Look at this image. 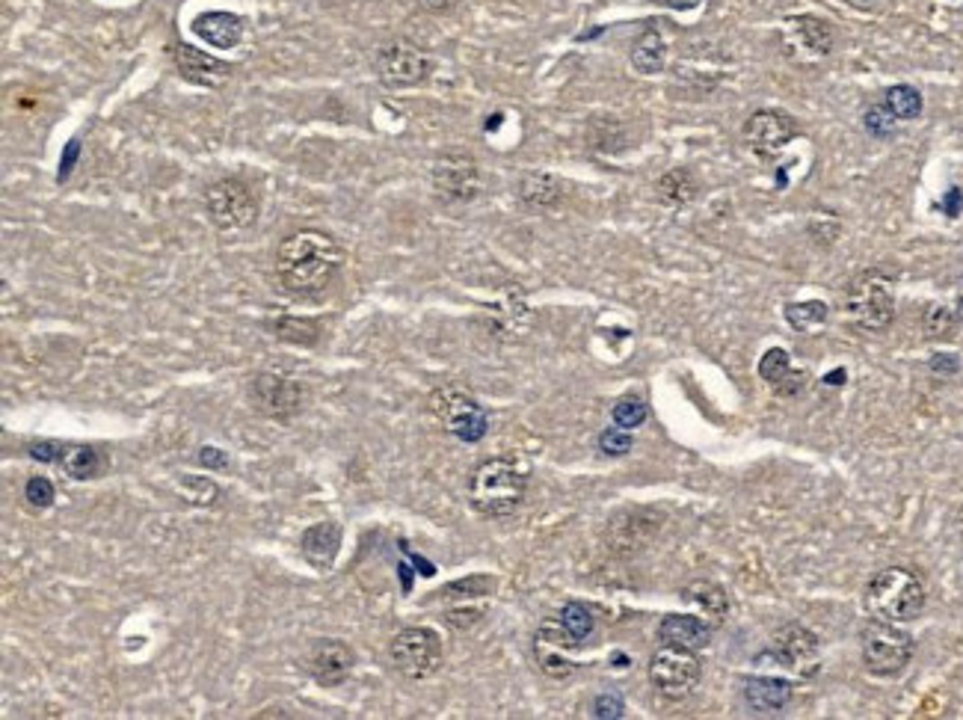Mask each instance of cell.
Instances as JSON below:
<instances>
[{"mask_svg": "<svg viewBox=\"0 0 963 720\" xmlns=\"http://www.w3.org/2000/svg\"><path fill=\"white\" fill-rule=\"evenodd\" d=\"M63 451L65 448L60 442H39L30 448V457L39 462H60L63 460Z\"/></svg>", "mask_w": 963, "mask_h": 720, "instance_id": "ee69618b", "label": "cell"}, {"mask_svg": "<svg viewBox=\"0 0 963 720\" xmlns=\"http://www.w3.org/2000/svg\"><path fill=\"white\" fill-rule=\"evenodd\" d=\"M268 330L279 342L296 344V347H315L324 333V326L317 324L315 317H296V314H279L276 321H270Z\"/></svg>", "mask_w": 963, "mask_h": 720, "instance_id": "484cf974", "label": "cell"}, {"mask_svg": "<svg viewBox=\"0 0 963 720\" xmlns=\"http://www.w3.org/2000/svg\"><path fill=\"white\" fill-rule=\"evenodd\" d=\"M670 10H694V7H700L703 0H664Z\"/></svg>", "mask_w": 963, "mask_h": 720, "instance_id": "f907efd6", "label": "cell"}, {"mask_svg": "<svg viewBox=\"0 0 963 720\" xmlns=\"http://www.w3.org/2000/svg\"><path fill=\"white\" fill-rule=\"evenodd\" d=\"M883 104H887V111L899 122H913L922 113V93H919L917 86L896 84L887 90Z\"/></svg>", "mask_w": 963, "mask_h": 720, "instance_id": "1f68e13d", "label": "cell"}, {"mask_svg": "<svg viewBox=\"0 0 963 720\" xmlns=\"http://www.w3.org/2000/svg\"><path fill=\"white\" fill-rule=\"evenodd\" d=\"M854 3H860V7H871V3H878V0H854Z\"/></svg>", "mask_w": 963, "mask_h": 720, "instance_id": "f5cc1de1", "label": "cell"}, {"mask_svg": "<svg viewBox=\"0 0 963 720\" xmlns=\"http://www.w3.org/2000/svg\"><path fill=\"white\" fill-rule=\"evenodd\" d=\"M792 24H795L797 39H800L815 56H825L834 51L836 33L827 19H818V15H797V19H792Z\"/></svg>", "mask_w": 963, "mask_h": 720, "instance_id": "f546056e", "label": "cell"}, {"mask_svg": "<svg viewBox=\"0 0 963 720\" xmlns=\"http://www.w3.org/2000/svg\"><path fill=\"white\" fill-rule=\"evenodd\" d=\"M664 60H667V45L664 39H661V33L652 28L643 30V33L635 39V45H631V65H635L640 74H658L664 72Z\"/></svg>", "mask_w": 963, "mask_h": 720, "instance_id": "f1b7e54d", "label": "cell"}, {"mask_svg": "<svg viewBox=\"0 0 963 720\" xmlns=\"http://www.w3.org/2000/svg\"><path fill=\"white\" fill-rule=\"evenodd\" d=\"M377 77L386 90H412V86L425 84L430 72H433V60L425 48H418L409 39H395L377 51L374 60Z\"/></svg>", "mask_w": 963, "mask_h": 720, "instance_id": "30bf717a", "label": "cell"}, {"mask_svg": "<svg viewBox=\"0 0 963 720\" xmlns=\"http://www.w3.org/2000/svg\"><path fill=\"white\" fill-rule=\"evenodd\" d=\"M771 656L777 658V661H783V665L792 670V674H797L800 679H809V676L818 674V667H821V644H818V637L809 632L806 626H800V623H788V626H783L774 635V640H771Z\"/></svg>", "mask_w": 963, "mask_h": 720, "instance_id": "4fadbf2b", "label": "cell"}, {"mask_svg": "<svg viewBox=\"0 0 963 720\" xmlns=\"http://www.w3.org/2000/svg\"><path fill=\"white\" fill-rule=\"evenodd\" d=\"M862 125H866V131H869L871 137L887 139L896 134V125H899V119H896V116L887 111V104H875V107H869V111H866V116H862Z\"/></svg>", "mask_w": 963, "mask_h": 720, "instance_id": "f35d334b", "label": "cell"}, {"mask_svg": "<svg viewBox=\"0 0 963 720\" xmlns=\"http://www.w3.org/2000/svg\"><path fill=\"white\" fill-rule=\"evenodd\" d=\"M63 471L72 480H90L98 478L104 469V457L95 451L93 445H69L60 460Z\"/></svg>", "mask_w": 963, "mask_h": 720, "instance_id": "4dcf8cb0", "label": "cell"}, {"mask_svg": "<svg viewBox=\"0 0 963 720\" xmlns=\"http://www.w3.org/2000/svg\"><path fill=\"white\" fill-rule=\"evenodd\" d=\"M344 252L326 231L300 229L287 234L276 250V279L296 300H317L333 288Z\"/></svg>", "mask_w": 963, "mask_h": 720, "instance_id": "6da1fadb", "label": "cell"}, {"mask_svg": "<svg viewBox=\"0 0 963 720\" xmlns=\"http://www.w3.org/2000/svg\"><path fill=\"white\" fill-rule=\"evenodd\" d=\"M622 711H626V702H622L620 693L605 691V693H599L596 700H593V714H596V718H603V720L622 718Z\"/></svg>", "mask_w": 963, "mask_h": 720, "instance_id": "b9f144b4", "label": "cell"}, {"mask_svg": "<svg viewBox=\"0 0 963 720\" xmlns=\"http://www.w3.org/2000/svg\"><path fill=\"white\" fill-rule=\"evenodd\" d=\"M786 321L795 330H809L827 321V305L821 300H809V303H792L786 305Z\"/></svg>", "mask_w": 963, "mask_h": 720, "instance_id": "8d00e7d4", "label": "cell"}, {"mask_svg": "<svg viewBox=\"0 0 963 720\" xmlns=\"http://www.w3.org/2000/svg\"><path fill=\"white\" fill-rule=\"evenodd\" d=\"M760 377L779 397H795L806 388V374L792 365V356L779 347H771L760 359Z\"/></svg>", "mask_w": 963, "mask_h": 720, "instance_id": "44dd1931", "label": "cell"}, {"mask_svg": "<svg viewBox=\"0 0 963 720\" xmlns=\"http://www.w3.org/2000/svg\"><path fill=\"white\" fill-rule=\"evenodd\" d=\"M860 649L862 665L871 676L892 679V676H901L908 670L917 644H913V635L904 632L899 623L871 617L860 632Z\"/></svg>", "mask_w": 963, "mask_h": 720, "instance_id": "277c9868", "label": "cell"}, {"mask_svg": "<svg viewBox=\"0 0 963 720\" xmlns=\"http://www.w3.org/2000/svg\"><path fill=\"white\" fill-rule=\"evenodd\" d=\"M961 205H963L961 190H952V194H949V199H945V211H949V217H957V211H961Z\"/></svg>", "mask_w": 963, "mask_h": 720, "instance_id": "681fc988", "label": "cell"}, {"mask_svg": "<svg viewBox=\"0 0 963 720\" xmlns=\"http://www.w3.org/2000/svg\"><path fill=\"white\" fill-rule=\"evenodd\" d=\"M561 623H564L566 632H569L578 644L587 640V637L593 635V628H596L593 611L587 608V605H582V602H566L564 608H561Z\"/></svg>", "mask_w": 963, "mask_h": 720, "instance_id": "836d02e7", "label": "cell"}, {"mask_svg": "<svg viewBox=\"0 0 963 720\" xmlns=\"http://www.w3.org/2000/svg\"><path fill=\"white\" fill-rule=\"evenodd\" d=\"M957 312L954 309H945V305H931L922 317V326H925L928 338H952L954 330H957Z\"/></svg>", "mask_w": 963, "mask_h": 720, "instance_id": "d590c367", "label": "cell"}, {"mask_svg": "<svg viewBox=\"0 0 963 720\" xmlns=\"http://www.w3.org/2000/svg\"><path fill=\"white\" fill-rule=\"evenodd\" d=\"M582 647L569 632L564 628V623H543L537 628V637H534V653H537L540 670L548 676V679H557L564 682L569 676L578 670L573 658H569V649Z\"/></svg>", "mask_w": 963, "mask_h": 720, "instance_id": "2e32d148", "label": "cell"}, {"mask_svg": "<svg viewBox=\"0 0 963 720\" xmlns=\"http://www.w3.org/2000/svg\"><path fill=\"white\" fill-rule=\"evenodd\" d=\"M389 658L400 676L412 682L430 679L442 667V640L433 628L409 626L391 637Z\"/></svg>", "mask_w": 963, "mask_h": 720, "instance_id": "52a82bcc", "label": "cell"}, {"mask_svg": "<svg viewBox=\"0 0 963 720\" xmlns=\"http://www.w3.org/2000/svg\"><path fill=\"white\" fill-rule=\"evenodd\" d=\"M338 545H342V525L338 522H317L300 540V552L315 570L326 573L338 557Z\"/></svg>", "mask_w": 963, "mask_h": 720, "instance_id": "603a6c76", "label": "cell"}, {"mask_svg": "<svg viewBox=\"0 0 963 720\" xmlns=\"http://www.w3.org/2000/svg\"><path fill=\"white\" fill-rule=\"evenodd\" d=\"M647 416H649L647 404H643V397L638 395L620 397L611 409L614 425L622 427V430H635V427H640L643 421H647Z\"/></svg>", "mask_w": 963, "mask_h": 720, "instance_id": "e575fe53", "label": "cell"}, {"mask_svg": "<svg viewBox=\"0 0 963 720\" xmlns=\"http://www.w3.org/2000/svg\"><path fill=\"white\" fill-rule=\"evenodd\" d=\"M931 368L943 371V374H954V371H957V359H954V356H936V359L931 362Z\"/></svg>", "mask_w": 963, "mask_h": 720, "instance_id": "c3c4849f", "label": "cell"}, {"mask_svg": "<svg viewBox=\"0 0 963 720\" xmlns=\"http://www.w3.org/2000/svg\"><path fill=\"white\" fill-rule=\"evenodd\" d=\"M205 211L208 220L226 234L243 231L259 220V202L241 178H220L205 190Z\"/></svg>", "mask_w": 963, "mask_h": 720, "instance_id": "8992f818", "label": "cell"}, {"mask_svg": "<svg viewBox=\"0 0 963 720\" xmlns=\"http://www.w3.org/2000/svg\"><path fill=\"white\" fill-rule=\"evenodd\" d=\"M483 611L481 608H457L444 614V623L451 628H472L474 623H481Z\"/></svg>", "mask_w": 963, "mask_h": 720, "instance_id": "7bdbcfd3", "label": "cell"}, {"mask_svg": "<svg viewBox=\"0 0 963 720\" xmlns=\"http://www.w3.org/2000/svg\"><path fill=\"white\" fill-rule=\"evenodd\" d=\"M954 312H957V321H961V324H963V296H961V300H957V309H954Z\"/></svg>", "mask_w": 963, "mask_h": 720, "instance_id": "816d5d0a", "label": "cell"}, {"mask_svg": "<svg viewBox=\"0 0 963 720\" xmlns=\"http://www.w3.org/2000/svg\"><path fill=\"white\" fill-rule=\"evenodd\" d=\"M661 528V513L649 508L622 510L605 528V545L614 554H635L652 543V536Z\"/></svg>", "mask_w": 963, "mask_h": 720, "instance_id": "9a60e30c", "label": "cell"}, {"mask_svg": "<svg viewBox=\"0 0 963 720\" xmlns=\"http://www.w3.org/2000/svg\"><path fill=\"white\" fill-rule=\"evenodd\" d=\"M181 490H185L187 501L202 504V508H211V504H217V499H220V487H217L211 478H199V474H187V478H181Z\"/></svg>", "mask_w": 963, "mask_h": 720, "instance_id": "74e56055", "label": "cell"}, {"mask_svg": "<svg viewBox=\"0 0 963 720\" xmlns=\"http://www.w3.org/2000/svg\"><path fill=\"white\" fill-rule=\"evenodd\" d=\"M495 587H499V582L492 575H469V578H460V582L444 584L439 596L442 599H472V596H490Z\"/></svg>", "mask_w": 963, "mask_h": 720, "instance_id": "d6a6232c", "label": "cell"}, {"mask_svg": "<svg viewBox=\"0 0 963 720\" xmlns=\"http://www.w3.org/2000/svg\"><path fill=\"white\" fill-rule=\"evenodd\" d=\"M190 28H193V33L202 39L205 45L220 48V51H232V48L241 45L243 30H247L243 28L241 15L222 12V10H211V12H202V15H196Z\"/></svg>", "mask_w": 963, "mask_h": 720, "instance_id": "ffe728a7", "label": "cell"}, {"mask_svg": "<svg viewBox=\"0 0 963 720\" xmlns=\"http://www.w3.org/2000/svg\"><path fill=\"white\" fill-rule=\"evenodd\" d=\"M24 499H28L30 508H36V510L51 508V504H54V499H56L54 483H51V480H48V478H42V474H36V478H30L28 483H24Z\"/></svg>", "mask_w": 963, "mask_h": 720, "instance_id": "ab89813d", "label": "cell"}, {"mask_svg": "<svg viewBox=\"0 0 963 720\" xmlns=\"http://www.w3.org/2000/svg\"><path fill=\"white\" fill-rule=\"evenodd\" d=\"M516 196L519 202L525 205V208H531V211H552V208H557V205L564 202L566 190L564 185H561L555 176H548V173H525V176L519 178Z\"/></svg>", "mask_w": 963, "mask_h": 720, "instance_id": "cb8c5ba5", "label": "cell"}, {"mask_svg": "<svg viewBox=\"0 0 963 720\" xmlns=\"http://www.w3.org/2000/svg\"><path fill=\"white\" fill-rule=\"evenodd\" d=\"M77 152H81V146H77V139H72V143H69V152H65L63 160H60V181L69 178V173H72V164L77 160Z\"/></svg>", "mask_w": 963, "mask_h": 720, "instance_id": "bcb514c9", "label": "cell"}, {"mask_svg": "<svg viewBox=\"0 0 963 720\" xmlns=\"http://www.w3.org/2000/svg\"><path fill=\"white\" fill-rule=\"evenodd\" d=\"M658 640L661 644H673V647L685 649H705L712 644V628L700 617H688V614H667L658 623Z\"/></svg>", "mask_w": 963, "mask_h": 720, "instance_id": "7402d4cb", "label": "cell"}, {"mask_svg": "<svg viewBox=\"0 0 963 720\" xmlns=\"http://www.w3.org/2000/svg\"><path fill=\"white\" fill-rule=\"evenodd\" d=\"M199 462H202L205 469H222V466H229V460L217 448H202L199 451Z\"/></svg>", "mask_w": 963, "mask_h": 720, "instance_id": "f6af8a7d", "label": "cell"}, {"mask_svg": "<svg viewBox=\"0 0 963 720\" xmlns=\"http://www.w3.org/2000/svg\"><path fill=\"white\" fill-rule=\"evenodd\" d=\"M427 407L433 413L439 421L444 425L448 434H454L457 439L463 442H481L486 430H490V418H486V409L474 400L472 395H465L463 388L457 386H442L436 388Z\"/></svg>", "mask_w": 963, "mask_h": 720, "instance_id": "ba28073f", "label": "cell"}, {"mask_svg": "<svg viewBox=\"0 0 963 720\" xmlns=\"http://www.w3.org/2000/svg\"><path fill=\"white\" fill-rule=\"evenodd\" d=\"M682 596H685L691 605H697V608L703 611L705 617L718 619V623L726 619V614H730V593L723 591L721 584L705 582V578L703 582H691L685 591H682Z\"/></svg>", "mask_w": 963, "mask_h": 720, "instance_id": "83f0119b", "label": "cell"}, {"mask_svg": "<svg viewBox=\"0 0 963 720\" xmlns=\"http://www.w3.org/2000/svg\"><path fill=\"white\" fill-rule=\"evenodd\" d=\"M845 312L854 324L869 333H883L896 317L892 279L880 270H866L845 291Z\"/></svg>", "mask_w": 963, "mask_h": 720, "instance_id": "5b68a950", "label": "cell"}, {"mask_svg": "<svg viewBox=\"0 0 963 720\" xmlns=\"http://www.w3.org/2000/svg\"><path fill=\"white\" fill-rule=\"evenodd\" d=\"M460 3H463V0H421V7L430 12H436V15H444V12L457 10Z\"/></svg>", "mask_w": 963, "mask_h": 720, "instance_id": "7dc6e473", "label": "cell"}, {"mask_svg": "<svg viewBox=\"0 0 963 720\" xmlns=\"http://www.w3.org/2000/svg\"><path fill=\"white\" fill-rule=\"evenodd\" d=\"M430 181L442 202H472L481 194V167L469 152H444L433 160Z\"/></svg>", "mask_w": 963, "mask_h": 720, "instance_id": "8fae6325", "label": "cell"}, {"mask_svg": "<svg viewBox=\"0 0 963 720\" xmlns=\"http://www.w3.org/2000/svg\"><path fill=\"white\" fill-rule=\"evenodd\" d=\"M353 665H356V653L344 640H335V637L321 640L312 649V658H308L312 679L317 685H324V688H338L353 674Z\"/></svg>", "mask_w": 963, "mask_h": 720, "instance_id": "e0dca14e", "label": "cell"}, {"mask_svg": "<svg viewBox=\"0 0 963 720\" xmlns=\"http://www.w3.org/2000/svg\"><path fill=\"white\" fill-rule=\"evenodd\" d=\"M744 702L747 709L756 711V714H765V718H774V714H783L792 702V682L786 679H777V676H751L744 679Z\"/></svg>", "mask_w": 963, "mask_h": 720, "instance_id": "d6986e66", "label": "cell"}, {"mask_svg": "<svg viewBox=\"0 0 963 720\" xmlns=\"http://www.w3.org/2000/svg\"><path fill=\"white\" fill-rule=\"evenodd\" d=\"M250 397L261 416L285 421V418L296 416L303 409L306 388L300 386L296 379L282 377V374H255L250 383Z\"/></svg>", "mask_w": 963, "mask_h": 720, "instance_id": "7c38bea8", "label": "cell"}, {"mask_svg": "<svg viewBox=\"0 0 963 720\" xmlns=\"http://www.w3.org/2000/svg\"><path fill=\"white\" fill-rule=\"evenodd\" d=\"M528 492V471L513 457H490L478 462L469 474V504L486 519H504L516 513Z\"/></svg>", "mask_w": 963, "mask_h": 720, "instance_id": "7a4b0ae2", "label": "cell"}, {"mask_svg": "<svg viewBox=\"0 0 963 720\" xmlns=\"http://www.w3.org/2000/svg\"><path fill=\"white\" fill-rule=\"evenodd\" d=\"M925 584L908 566H887L866 584V611L889 623H910L925 608Z\"/></svg>", "mask_w": 963, "mask_h": 720, "instance_id": "3957f363", "label": "cell"}, {"mask_svg": "<svg viewBox=\"0 0 963 720\" xmlns=\"http://www.w3.org/2000/svg\"><path fill=\"white\" fill-rule=\"evenodd\" d=\"M656 194L664 205H673V208H679V205L694 202L697 194H700V181H697V176L691 173V169L677 167V169H670V173H664V176L658 178Z\"/></svg>", "mask_w": 963, "mask_h": 720, "instance_id": "4316f807", "label": "cell"}, {"mask_svg": "<svg viewBox=\"0 0 963 720\" xmlns=\"http://www.w3.org/2000/svg\"><path fill=\"white\" fill-rule=\"evenodd\" d=\"M172 60H176L178 74H181L185 81H190V84L196 86H205V90L220 86L222 81L232 74L229 63H222V60H217L213 54H205V51L187 45V42L172 45Z\"/></svg>", "mask_w": 963, "mask_h": 720, "instance_id": "ac0fdd59", "label": "cell"}, {"mask_svg": "<svg viewBox=\"0 0 963 720\" xmlns=\"http://www.w3.org/2000/svg\"><path fill=\"white\" fill-rule=\"evenodd\" d=\"M631 445H635V439H631L629 430H622V427H608V430H603V436H599V451H603L605 457H626V453L631 451Z\"/></svg>", "mask_w": 963, "mask_h": 720, "instance_id": "60d3db41", "label": "cell"}, {"mask_svg": "<svg viewBox=\"0 0 963 720\" xmlns=\"http://www.w3.org/2000/svg\"><path fill=\"white\" fill-rule=\"evenodd\" d=\"M703 676V665L694 649L661 644L649 658V682L667 700H682L694 691Z\"/></svg>", "mask_w": 963, "mask_h": 720, "instance_id": "9c48e42d", "label": "cell"}, {"mask_svg": "<svg viewBox=\"0 0 963 720\" xmlns=\"http://www.w3.org/2000/svg\"><path fill=\"white\" fill-rule=\"evenodd\" d=\"M490 314H492V335H499V338L513 342V338H522L525 330H528L531 312L528 305H525V300H522L519 294L504 296L499 305H492Z\"/></svg>", "mask_w": 963, "mask_h": 720, "instance_id": "d4e9b609", "label": "cell"}, {"mask_svg": "<svg viewBox=\"0 0 963 720\" xmlns=\"http://www.w3.org/2000/svg\"><path fill=\"white\" fill-rule=\"evenodd\" d=\"M741 137H744L753 155L768 160V157H777L797 137V122L788 113L765 107V111L751 113V119L744 122V128H741Z\"/></svg>", "mask_w": 963, "mask_h": 720, "instance_id": "5bb4252c", "label": "cell"}]
</instances>
